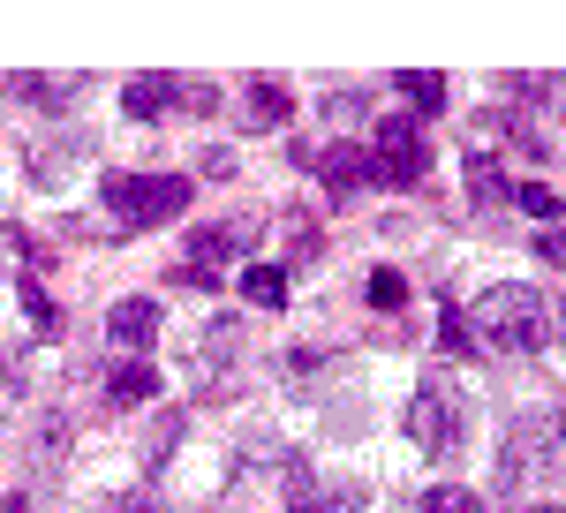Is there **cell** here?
Masks as SVG:
<instances>
[{
	"instance_id": "cell-1",
	"label": "cell",
	"mask_w": 566,
	"mask_h": 513,
	"mask_svg": "<svg viewBox=\"0 0 566 513\" xmlns=\"http://www.w3.org/2000/svg\"><path fill=\"white\" fill-rule=\"evenodd\" d=\"M469 333L483 347H499V355H536V347L552 341V302L536 295L528 280H499V287H483L469 310Z\"/></svg>"
},
{
	"instance_id": "cell-2",
	"label": "cell",
	"mask_w": 566,
	"mask_h": 513,
	"mask_svg": "<svg viewBox=\"0 0 566 513\" xmlns=\"http://www.w3.org/2000/svg\"><path fill=\"white\" fill-rule=\"evenodd\" d=\"M408 438H416L423 461H453L461 438H469V400H461V385L453 378L416 385V392H408Z\"/></svg>"
},
{
	"instance_id": "cell-3",
	"label": "cell",
	"mask_w": 566,
	"mask_h": 513,
	"mask_svg": "<svg viewBox=\"0 0 566 513\" xmlns=\"http://www.w3.org/2000/svg\"><path fill=\"white\" fill-rule=\"evenodd\" d=\"M566 461V416L559 408H536V416H514L506 423V446H499V483L506 491H522L528 475L559 469Z\"/></svg>"
},
{
	"instance_id": "cell-4",
	"label": "cell",
	"mask_w": 566,
	"mask_h": 513,
	"mask_svg": "<svg viewBox=\"0 0 566 513\" xmlns=\"http://www.w3.org/2000/svg\"><path fill=\"white\" fill-rule=\"evenodd\" d=\"M106 212L122 227H167L189 212V174H106Z\"/></svg>"
},
{
	"instance_id": "cell-5",
	"label": "cell",
	"mask_w": 566,
	"mask_h": 513,
	"mask_svg": "<svg viewBox=\"0 0 566 513\" xmlns=\"http://www.w3.org/2000/svg\"><path fill=\"white\" fill-rule=\"evenodd\" d=\"M370 167H378L386 189L423 181V174H431V136H423V122H408V114L378 122V128H370Z\"/></svg>"
},
{
	"instance_id": "cell-6",
	"label": "cell",
	"mask_w": 566,
	"mask_h": 513,
	"mask_svg": "<svg viewBox=\"0 0 566 513\" xmlns=\"http://www.w3.org/2000/svg\"><path fill=\"white\" fill-rule=\"evenodd\" d=\"M91 159V136H39L31 151H23V167H31V181H45V189H61L69 174Z\"/></svg>"
},
{
	"instance_id": "cell-7",
	"label": "cell",
	"mask_w": 566,
	"mask_h": 513,
	"mask_svg": "<svg viewBox=\"0 0 566 513\" xmlns=\"http://www.w3.org/2000/svg\"><path fill=\"white\" fill-rule=\"evenodd\" d=\"M106 341H114V347H129V355H144V347L159 341V302H151V295L114 302V310H106Z\"/></svg>"
},
{
	"instance_id": "cell-8",
	"label": "cell",
	"mask_w": 566,
	"mask_h": 513,
	"mask_svg": "<svg viewBox=\"0 0 566 513\" xmlns=\"http://www.w3.org/2000/svg\"><path fill=\"white\" fill-rule=\"evenodd\" d=\"M258 250V219H219V227H197L189 234V256H250Z\"/></svg>"
},
{
	"instance_id": "cell-9",
	"label": "cell",
	"mask_w": 566,
	"mask_h": 513,
	"mask_svg": "<svg viewBox=\"0 0 566 513\" xmlns=\"http://www.w3.org/2000/svg\"><path fill=\"white\" fill-rule=\"evenodd\" d=\"M317 174H325V189H333L340 205H348L355 189H370V181H378V167H370V151H348V144H333V151L317 159Z\"/></svg>"
},
{
	"instance_id": "cell-10",
	"label": "cell",
	"mask_w": 566,
	"mask_h": 513,
	"mask_svg": "<svg viewBox=\"0 0 566 513\" xmlns=\"http://www.w3.org/2000/svg\"><path fill=\"white\" fill-rule=\"evenodd\" d=\"M144 400H159V370L129 355V363H114L106 370V408H144Z\"/></svg>"
},
{
	"instance_id": "cell-11",
	"label": "cell",
	"mask_w": 566,
	"mask_h": 513,
	"mask_svg": "<svg viewBox=\"0 0 566 513\" xmlns=\"http://www.w3.org/2000/svg\"><path fill=\"white\" fill-rule=\"evenodd\" d=\"M175 98H181V84H175V76H136V84L122 91V106H129V122H159V114H167Z\"/></svg>"
},
{
	"instance_id": "cell-12",
	"label": "cell",
	"mask_w": 566,
	"mask_h": 513,
	"mask_svg": "<svg viewBox=\"0 0 566 513\" xmlns=\"http://www.w3.org/2000/svg\"><path fill=\"white\" fill-rule=\"evenodd\" d=\"M469 205H476V212H499V205H514V181H506V174H499V159H469Z\"/></svg>"
},
{
	"instance_id": "cell-13",
	"label": "cell",
	"mask_w": 566,
	"mask_h": 513,
	"mask_svg": "<svg viewBox=\"0 0 566 513\" xmlns=\"http://www.w3.org/2000/svg\"><path fill=\"white\" fill-rule=\"evenodd\" d=\"M84 76H61V84H45V76H15V98H23V106H45V114H61V106H76V98H84Z\"/></svg>"
},
{
	"instance_id": "cell-14",
	"label": "cell",
	"mask_w": 566,
	"mask_h": 513,
	"mask_svg": "<svg viewBox=\"0 0 566 513\" xmlns=\"http://www.w3.org/2000/svg\"><path fill=\"white\" fill-rule=\"evenodd\" d=\"M287 264H242V302H258V310H280L287 302Z\"/></svg>"
},
{
	"instance_id": "cell-15",
	"label": "cell",
	"mask_w": 566,
	"mask_h": 513,
	"mask_svg": "<svg viewBox=\"0 0 566 513\" xmlns=\"http://www.w3.org/2000/svg\"><path fill=\"white\" fill-rule=\"evenodd\" d=\"M242 114H250V128H287V91L272 84V76H258V84L242 91Z\"/></svg>"
},
{
	"instance_id": "cell-16",
	"label": "cell",
	"mask_w": 566,
	"mask_h": 513,
	"mask_svg": "<svg viewBox=\"0 0 566 513\" xmlns=\"http://www.w3.org/2000/svg\"><path fill=\"white\" fill-rule=\"evenodd\" d=\"M181 430H189V416H181V408H167V416H159V423L144 430V469H167V461H175Z\"/></svg>"
},
{
	"instance_id": "cell-17",
	"label": "cell",
	"mask_w": 566,
	"mask_h": 513,
	"mask_svg": "<svg viewBox=\"0 0 566 513\" xmlns=\"http://www.w3.org/2000/svg\"><path fill=\"white\" fill-rule=\"evenodd\" d=\"M317 250H325V242H317V219H310V212H287V280H295L303 264H317Z\"/></svg>"
},
{
	"instance_id": "cell-18",
	"label": "cell",
	"mask_w": 566,
	"mask_h": 513,
	"mask_svg": "<svg viewBox=\"0 0 566 513\" xmlns=\"http://www.w3.org/2000/svg\"><path fill=\"white\" fill-rule=\"evenodd\" d=\"M23 317H31L39 341H61V310H53V295H45L39 280H23Z\"/></svg>"
},
{
	"instance_id": "cell-19",
	"label": "cell",
	"mask_w": 566,
	"mask_h": 513,
	"mask_svg": "<svg viewBox=\"0 0 566 513\" xmlns=\"http://www.w3.org/2000/svg\"><path fill=\"white\" fill-rule=\"evenodd\" d=\"M31 461H45V469H61V461H69V416H45V423H39Z\"/></svg>"
},
{
	"instance_id": "cell-20",
	"label": "cell",
	"mask_w": 566,
	"mask_h": 513,
	"mask_svg": "<svg viewBox=\"0 0 566 513\" xmlns=\"http://www.w3.org/2000/svg\"><path fill=\"white\" fill-rule=\"evenodd\" d=\"M400 98H408L423 122H431V114H446V84H438V76H423V69H416V76H400Z\"/></svg>"
},
{
	"instance_id": "cell-21",
	"label": "cell",
	"mask_w": 566,
	"mask_h": 513,
	"mask_svg": "<svg viewBox=\"0 0 566 513\" xmlns=\"http://www.w3.org/2000/svg\"><path fill=\"white\" fill-rule=\"evenodd\" d=\"M514 205H522L536 227H559V197H552L544 181H522V189H514Z\"/></svg>"
},
{
	"instance_id": "cell-22",
	"label": "cell",
	"mask_w": 566,
	"mask_h": 513,
	"mask_svg": "<svg viewBox=\"0 0 566 513\" xmlns=\"http://www.w3.org/2000/svg\"><path fill=\"white\" fill-rule=\"evenodd\" d=\"M423 513H483L461 483H438V491H423Z\"/></svg>"
},
{
	"instance_id": "cell-23",
	"label": "cell",
	"mask_w": 566,
	"mask_h": 513,
	"mask_svg": "<svg viewBox=\"0 0 566 513\" xmlns=\"http://www.w3.org/2000/svg\"><path fill=\"white\" fill-rule=\"evenodd\" d=\"M408 302V280L400 272H370V310H400Z\"/></svg>"
},
{
	"instance_id": "cell-24",
	"label": "cell",
	"mask_w": 566,
	"mask_h": 513,
	"mask_svg": "<svg viewBox=\"0 0 566 513\" xmlns=\"http://www.w3.org/2000/svg\"><path fill=\"white\" fill-rule=\"evenodd\" d=\"M363 114H370L363 91H333V98H325V122H363Z\"/></svg>"
},
{
	"instance_id": "cell-25",
	"label": "cell",
	"mask_w": 566,
	"mask_h": 513,
	"mask_svg": "<svg viewBox=\"0 0 566 513\" xmlns=\"http://www.w3.org/2000/svg\"><path fill=\"white\" fill-rule=\"evenodd\" d=\"M438 347H446V355H461V347H469V317H461V310H446V317H438Z\"/></svg>"
},
{
	"instance_id": "cell-26",
	"label": "cell",
	"mask_w": 566,
	"mask_h": 513,
	"mask_svg": "<svg viewBox=\"0 0 566 513\" xmlns=\"http://www.w3.org/2000/svg\"><path fill=\"white\" fill-rule=\"evenodd\" d=\"M197 167L212 174V181H234V151H227V144H205V159H197Z\"/></svg>"
},
{
	"instance_id": "cell-27",
	"label": "cell",
	"mask_w": 566,
	"mask_h": 513,
	"mask_svg": "<svg viewBox=\"0 0 566 513\" xmlns=\"http://www.w3.org/2000/svg\"><path fill=\"white\" fill-rule=\"evenodd\" d=\"M175 106H189V114H212V106H219V91H212V84H189V91L175 98Z\"/></svg>"
},
{
	"instance_id": "cell-28",
	"label": "cell",
	"mask_w": 566,
	"mask_h": 513,
	"mask_svg": "<svg viewBox=\"0 0 566 513\" xmlns=\"http://www.w3.org/2000/svg\"><path fill=\"white\" fill-rule=\"evenodd\" d=\"M536 256H552V264H566V227H544V242H536Z\"/></svg>"
},
{
	"instance_id": "cell-29",
	"label": "cell",
	"mask_w": 566,
	"mask_h": 513,
	"mask_svg": "<svg viewBox=\"0 0 566 513\" xmlns=\"http://www.w3.org/2000/svg\"><path fill=\"white\" fill-rule=\"evenodd\" d=\"M106 513H159L151 499H106Z\"/></svg>"
},
{
	"instance_id": "cell-30",
	"label": "cell",
	"mask_w": 566,
	"mask_h": 513,
	"mask_svg": "<svg viewBox=\"0 0 566 513\" xmlns=\"http://www.w3.org/2000/svg\"><path fill=\"white\" fill-rule=\"evenodd\" d=\"M0 392H15V355L0 347Z\"/></svg>"
},
{
	"instance_id": "cell-31",
	"label": "cell",
	"mask_w": 566,
	"mask_h": 513,
	"mask_svg": "<svg viewBox=\"0 0 566 513\" xmlns=\"http://www.w3.org/2000/svg\"><path fill=\"white\" fill-rule=\"evenodd\" d=\"M0 513H31V499H23V491H8V499H0Z\"/></svg>"
}]
</instances>
